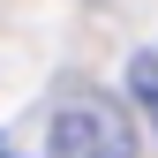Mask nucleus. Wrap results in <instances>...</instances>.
I'll return each instance as SVG.
<instances>
[{
    "label": "nucleus",
    "mask_w": 158,
    "mask_h": 158,
    "mask_svg": "<svg viewBox=\"0 0 158 158\" xmlns=\"http://www.w3.org/2000/svg\"><path fill=\"white\" fill-rule=\"evenodd\" d=\"M128 83H135V98H143V106L158 113V60H151V53H143V60L128 68Z\"/></svg>",
    "instance_id": "obj_2"
},
{
    "label": "nucleus",
    "mask_w": 158,
    "mask_h": 158,
    "mask_svg": "<svg viewBox=\"0 0 158 158\" xmlns=\"http://www.w3.org/2000/svg\"><path fill=\"white\" fill-rule=\"evenodd\" d=\"M0 158H8V151H0Z\"/></svg>",
    "instance_id": "obj_3"
},
{
    "label": "nucleus",
    "mask_w": 158,
    "mask_h": 158,
    "mask_svg": "<svg viewBox=\"0 0 158 158\" xmlns=\"http://www.w3.org/2000/svg\"><path fill=\"white\" fill-rule=\"evenodd\" d=\"M53 158H135V121L113 98H68L53 113Z\"/></svg>",
    "instance_id": "obj_1"
}]
</instances>
